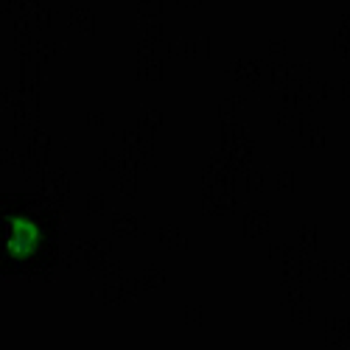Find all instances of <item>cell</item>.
Instances as JSON below:
<instances>
[{"mask_svg": "<svg viewBox=\"0 0 350 350\" xmlns=\"http://www.w3.org/2000/svg\"><path fill=\"white\" fill-rule=\"evenodd\" d=\"M40 247V230L31 219H12V227H9V252L14 258H25L31 255L34 250Z\"/></svg>", "mask_w": 350, "mask_h": 350, "instance_id": "cell-1", "label": "cell"}]
</instances>
